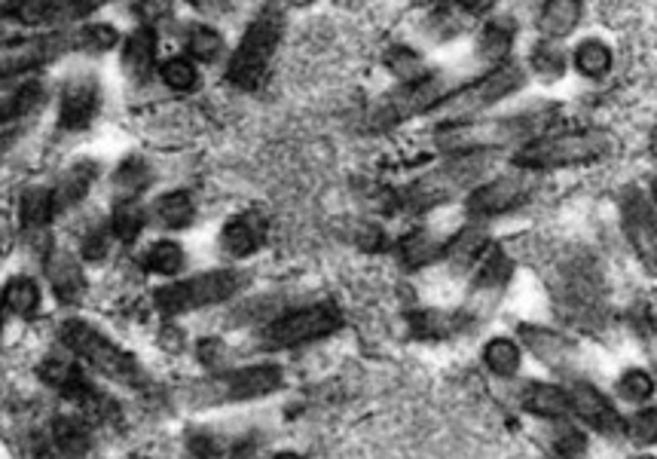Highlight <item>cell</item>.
Returning <instances> with one entry per match:
<instances>
[{
	"label": "cell",
	"mask_w": 657,
	"mask_h": 459,
	"mask_svg": "<svg viewBox=\"0 0 657 459\" xmlns=\"http://www.w3.org/2000/svg\"><path fill=\"white\" fill-rule=\"evenodd\" d=\"M612 153V139L603 129H551L542 139L523 144L514 153V169L520 172H556L599 163Z\"/></svg>",
	"instance_id": "1"
},
{
	"label": "cell",
	"mask_w": 657,
	"mask_h": 459,
	"mask_svg": "<svg viewBox=\"0 0 657 459\" xmlns=\"http://www.w3.org/2000/svg\"><path fill=\"white\" fill-rule=\"evenodd\" d=\"M526 86V68L517 62H502L493 64L486 74H481L478 80H471L465 86L453 90L443 99L434 114L441 116V129L462 126V123H474L483 111H490L493 104L505 102L514 92H520Z\"/></svg>",
	"instance_id": "2"
},
{
	"label": "cell",
	"mask_w": 657,
	"mask_h": 459,
	"mask_svg": "<svg viewBox=\"0 0 657 459\" xmlns=\"http://www.w3.org/2000/svg\"><path fill=\"white\" fill-rule=\"evenodd\" d=\"M62 344L86 358L95 370H102L104 377L123 382V386H144L147 374L138 365V358L126 353L123 346H116L111 337H104L99 328H92L86 322H64L62 325Z\"/></svg>",
	"instance_id": "3"
},
{
	"label": "cell",
	"mask_w": 657,
	"mask_h": 459,
	"mask_svg": "<svg viewBox=\"0 0 657 459\" xmlns=\"http://www.w3.org/2000/svg\"><path fill=\"white\" fill-rule=\"evenodd\" d=\"M278 40H281V13L266 7L248 26L227 64V80L236 90H257L264 83L269 62L278 50Z\"/></svg>",
	"instance_id": "4"
},
{
	"label": "cell",
	"mask_w": 657,
	"mask_h": 459,
	"mask_svg": "<svg viewBox=\"0 0 657 459\" xmlns=\"http://www.w3.org/2000/svg\"><path fill=\"white\" fill-rule=\"evenodd\" d=\"M245 288V276L233 273V269H215V273H203V276H193V279L172 282L156 292V306L165 313H191L199 306H215L224 304L229 297Z\"/></svg>",
	"instance_id": "5"
},
{
	"label": "cell",
	"mask_w": 657,
	"mask_h": 459,
	"mask_svg": "<svg viewBox=\"0 0 657 459\" xmlns=\"http://www.w3.org/2000/svg\"><path fill=\"white\" fill-rule=\"evenodd\" d=\"M453 92L450 80L441 71H429L422 74L419 80H410V83H401L398 90L380 104L377 111V123L380 126H398V123H407L419 114H431L438 104Z\"/></svg>",
	"instance_id": "6"
},
{
	"label": "cell",
	"mask_w": 657,
	"mask_h": 459,
	"mask_svg": "<svg viewBox=\"0 0 657 459\" xmlns=\"http://www.w3.org/2000/svg\"><path fill=\"white\" fill-rule=\"evenodd\" d=\"M556 309H563V316L572 322H596L603 313V282L599 273L591 267L587 257L572 261L569 267L560 273L556 279Z\"/></svg>",
	"instance_id": "7"
},
{
	"label": "cell",
	"mask_w": 657,
	"mask_h": 459,
	"mask_svg": "<svg viewBox=\"0 0 657 459\" xmlns=\"http://www.w3.org/2000/svg\"><path fill=\"white\" fill-rule=\"evenodd\" d=\"M620 227L630 243L633 255L639 257L651 276H657V208L651 196L639 187H624L618 200Z\"/></svg>",
	"instance_id": "8"
},
{
	"label": "cell",
	"mask_w": 657,
	"mask_h": 459,
	"mask_svg": "<svg viewBox=\"0 0 657 459\" xmlns=\"http://www.w3.org/2000/svg\"><path fill=\"white\" fill-rule=\"evenodd\" d=\"M340 325L342 316L337 306L316 304L276 319L266 328V337H269V344L273 346H304L312 344V340H321V337H328V334L337 332Z\"/></svg>",
	"instance_id": "9"
},
{
	"label": "cell",
	"mask_w": 657,
	"mask_h": 459,
	"mask_svg": "<svg viewBox=\"0 0 657 459\" xmlns=\"http://www.w3.org/2000/svg\"><path fill=\"white\" fill-rule=\"evenodd\" d=\"M526 175L530 172H520L517 169L514 175H495L490 181H481L474 191H468L465 212L471 217H481V221L514 212L530 196V178Z\"/></svg>",
	"instance_id": "10"
},
{
	"label": "cell",
	"mask_w": 657,
	"mask_h": 459,
	"mask_svg": "<svg viewBox=\"0 0 657 459\" xmlns=\"http://www.w3.org/2000/svg\"><path fill=\"white\" fill-rule=\"evenodd\" d=\"M74 50L71 34H38V38L16 40L0 47V80H13L28 71H34L40 64L59 59L62 52Z\"/></svg>",
	"instance_id": "11"
},
{
	"label": "cell",
	"mask_w": 657,
	"mask_h": 459,
	"mask_svg": "<svg viewBox=\"0 0 657 459\" xmlns=\"http://www.w3.org/2000/svg\"><path fill=\"white\" fill-rule=\"evenodd\" d=\"M278 386H281V368L257 365V368H242L215 377L208 382V398L212 401H251V398L276 392Z\"/></svg>",
	"instance_id": "12"
},
{
	"label": "cell",
	"mask_w": 657,
	"mask_h": 459,
	"mask_svg": "<svg viewBox=\"0 0 657 459\" xmlns=\"http://www.w3.org/2000/svg\"><path fill=\"white\" fill-rule=\"evenodd\" d=\"M569 398L572 414H578V420H582L584 426H591V429H596L599 435H608V438L627 432V422L620 420L615 405L596 389L594 382L575 380L569 386Z\"/></svg>",
	"instance_id": "13"
},
{
	"label": "cell",
	"mask_w": 657,
	"mask_h": 459,
	"mask_svg": "<svg viewBox=\"0 0 657 459\" xmlns=\"http://www.w3.org/2000/svg\"><path fill=\"white\" fill-rule=\"evenodd\" d=\"M99 114V83L95 76H74L68 80L59 102V126L64 132H80L86 129Z\"/></svg>",
	"instance_id": "14"
},
{
	"label": "cell",
	"mask_w": 657,
	"mask_h": 459,
	"mask_svg": "<svg viewBox=\"0 0 657 459\" xmlns=\"http://www.w3.org/2000/svg\"><path fill=\"white\" fill-rule=\"evenodd\" d=\"M520 340L526 344L532 356L551 370L569 374L578 361V346L572 344L566 334L551 332V328H535V325H520Z\"/></svg>",
	"instance_id": "15"
},
{
	"label": "cell",
	"mask_w": 657,
	"mask_h": 459,
	"mask_svg": "<svg viewBox=\"0 0 657 459\" xmlns=\"http://www.w3.org/2000/svg\"><path fill=\"white\" fill-rule=\"evenodd\" d=\"M584 7H587V0H542L538 22H535L538 38L554 40V43L572 38L582 26Z\"/></svg>",
	"instance_id": "16"
},
{
	"label": "cell",
	"mask_w": 657,
	"mask_h": 459,
	"mask_svg": "<svg viewBox=\"0 0 657 459\" xmlns=\"http://www.w3.org/2000/svg\"><path fill=\"white\" fill-rule=\"evenodd\" d=\"M520 405L530 410L532 417L542 420H566L572 414L569 389L556 386V382H526L520 392Z\"/></svg>",
	"instance_id": "17"
},
{
	"label": "cell",
	"mask_w": 657,
	"mask_h": 459,
	"mask_svg": "<svg viewBox=\"0 0 657 459\" xmlns=\"http://www.w3.org/2000/svg\"><path fill=\"white\" fill-rule=\"evenodd\" d=\"M569 64L575 68V74L591 83H599L612 74L615 68V50L608 47L603 38H584L575 43V50L569 55Z\"/></svg>",
	"instance_id": "18"
},
{
	"label": "cell",
	"mask_w": 657,
	"mask_h": 459,
	"mask_svg": "<svg viewBox=\"0 0 657 459\" xmlns=\"http://www.w3.org/2000/svg\"><path fill=\"white\" fill-rule=\"evenodd\" d=\"M47 276H50V285L55 297L62 304L74 306L83 300L86 294V279H83V269L76 264L74 257L64 255V252H52L50 261H47Z\"/></svg>",
	"instance_id": "19"
},
{
	"label": "cell",
	"mask_w": 657,
	"mask_h": 459,
	"mask_svg": "<svg viewBox=\"0 0 657 459\" xmlns=\"http://www.w3.org/2000/svg\"><path fill=\"white\" fill-rule=\"evenodd\" d=\"M511 276H514V261L502 248H490L481 257V269L474 276V297H481L483 304L490 306V300L505 292Z\"/></svg>",
	"instance_id": "20"
},
{
	"label": "cell",
	"mask_w": 657,
	"mask_h": 459,
	"mask_svg": "<svg viewBox=\"0 0 657 459\" xmlns=\"http://www.w3.org/2000/svg\"><path fill=\"white\" fill-rule=\"evenodd\" d=\"M95 178H99V163H92V160H83V163L68 169L62 178H59V184H55V191H52L55 212H68V208L83 203L86 193L92 191Z\"/></svg>",
	"instance_id": "21"
},
{
	"label": "cell",
	"mask_w": 657,
	"mask_h": 459,
	"mask_svg": "<svg viewBox=\"0 0 657 459\" xmlns=\"http://www.w3.org/2000/svg\"><path fill=\"white\" fill-rule=\"evenodd\" d=\"M266 236V224L260 215H239L229 221L224 227V236H220V245L224 252L233 257H248L254 255Z\"/></svg>",
	"instance_id": "22"
},
{
	"label": "cell",
	"mask_w": 657,
	"mask_h": 459,
	"mask_svg": "<svg viewBox=\"0 0 657 459\" xmlns=\"http://www.w3.org/2000/svg\"><path fill=\"white\" fill-rule=\"evenodd\" d=\"M514 40H517V26L511 19H493L478 34V55L490 64L507 62L511 50H514Z\"/></svg>",
	"instance_id": "23"
},
{
	"label": "cell",
	"mask_w": 657,
	"mask_h": 459,
	"mask_svg": "<svg viewBox=\"0 0 657 459\" xmlns=\"http://www.w3.org/2000/svg\"><path fill=\"white\" fill-rule=\"evenodd\" d=\"M486 248H490V239H486L483 227L471 224V227L459 230L453 239L443 245V257L450 261L453 269H468L474 261H481L486 255Z\"/></svg>",
	"instance_id": "24"
},
{
	"label": "cell",
	"mask_w": 657,
	"mask_h": 459,
	"mask_svg": "<svg viewBox=\"0 0 657 459\" xmlns=\"http://www.w3.org/2000/svg\"><path fill=\"white\" fill-rule=\"evenodd\" d=\"M153 181V166L147 160L141 156H129L120 163V169L114 172L111 178V187H114L116 203H126V200H135L138 193H144L151 187Z\"/></svg>",
	"instance_id": "25"
},
{
	"label": "cell",
	"mask_w": 657,
	"mask_h": 459,
	"mask_svg": "<svg viewBox=\"0 0 657 459\" xmlns=\"http://www.w3.org/2000/svg\"><path fill=\"white\" fill-rule=\"evenodd\" d=\"M43 102V83L40 80H25V83H7L0 86V123L16 120V116L34 111Z\"/></svg>",
	"instance_id": "26"
},
{
	"label": "cell",
	"mask_w": 657,
	"mask_h": 459,
	"mask_svg": "<svg viewBox=\"0 0 657 459\" xmlns=\"http://www.w3.org/2000/svg\"><path fill=\"white\" fill-rule=\"evenodd\" d=\"M0 13L22 26H50L62 16L59 0H0Z\"/></svg>",
	"instance_id": "27"
},
{
	"label": "cell",
	"mask_w": 657,
	"mask_h": 459,
	"mask_svg": "<svg viewBox=\"0 0 657 459\" xmlns=\"http://www.w3.org/2000/svg\"><path fill=\"white\" fill-rule=\"evenodd\" d=\"M566 68H569V55L563 52V47L554 43V40L538 38V43H535L530 52L532 74L538 76V80H544V83H556L560 76L566 74Z\"/></svg>",
	"instance_id": "28"
},
{
	"label": "cell",
	"mask_w": 657,
	"mask_h": 459,
	"mask_svg": "<svg viewBox=\"0 0 657 459\" xmlns=\"http://www.w3.org/2000/svg\"><path fill=\"white\" fill-rule=\"evenodd\" d=\"M52 445L64 459H83L89 453V432L76 417H55L52 420Z\"/></svg>",
	"instance_id": "29"
},
{
	"label": "cell",
	"mask_w": 657,
	"mask_h": 459,
	"mask_svg": "<svg viewBox=\"0 0 657 459\" xmlns=\"http://www.w3.org/2000/svg\"><path fill=\"white\" fill-rule=\"evenodd\" d=\"M153 59H156V31L153 28L132 31L123 47V68L129 74L144 76L153 68Z\"/></svg>",
	"instance_id": "30"
},
{
	"label": "cell",
	"mask_w": 657,
	"mask_h": 459,
	"mask_svg": "<svg viewBox=\"0 0 657 459\" xmlns=\"http://www.w3.org/2000/svg\"><path fill=\"white\" fill-rule=\"evenodd\" d=\"M19 215H22L25 230L40 233V230L50 224L52 215H55V200H52V191H47V187H31V191L22 193Z\"/></svg>",
	"instance_id": "31"
},
{
	"label": "cell",
	"mask_w": 657,
	"mask_h": 459,
	"mask_svg": "<svg viewBox=\"0 0 657 459\" xmlns=\"http://www.w3.org/2000/svg\"><path fill=\"white\" fill-rule=\"evenodd\" d=\"M40 377L55 386V389H62L64 396L74 398L80 389H86V382L80 377V370H76L74 358L68 356H50L43 365H40Z\"/></svg>",
	"instance_id": "32"
},
{
	"label": "cell",
	"mask_w": 657,
	"mask_h": 459,
	"mask_svg": "<svg viewBox=\"0 0 657 459\" xmlns=\"http://www.w3.org/2000/svg\"><path fill=\"white\" fill-rule=\"evenodd\" d=\"M438 257H443V243L434 239L429 230H413L410 236L401 239V261L407 267H425V264L438 261Z\"/></svg>",
	"instance_id": "33"
},
{
	"label": "cell",
	"mask_w": 657,
	"mask_h": 459,
	"mask_svg": "<svg viewBox=\"0 0 657 459\" xmlns=\"http://www.w3.org/2000/svg\"><path fill=\"white\" fill-rule=\"evenodd\" d=\"M520 346L507 337H495L483 346V361L493 370L495 377H514L520 370Z\"/></svg>",
	"instance_id": "34"
},
{
	"label": "cell",
	"mask_w": 657,
	"mask_h": 459,
	"mask_svg": "<svg viewBox=\"0 0 657 459\" xmlns=\"http://www.w3.org/2000/svg\"><path fill=\"white\" fill-rule=\"evenodd\" d=\"M3 306L16 313V316H31L40 306V288L38 282L28 279V276H16L7 282L3 288Z\"/></svg>",
	"instance_id": "35"
},
{
	"label": "cell",
	"mask_w": 657,
	"mask_h": 459,
	"mask_svg": "<svg viewBox=\"0 0 657 459\" xmlns=\"http://www.w3.org/2000/svg\"><path fill=\"white\" fill-rule=\"evenodd\" d=\"M193 212H196V205H193L191 193L184 191H172L160 196V203H156V217L163 221L165 227H187L193 221Z\"/></svg>",
	"instance_id": "36"
},
{
	"label": "cell",
	"mask_w": 657,
	"mask_h": 459,
	"mask_svg": "<svg viewBox=\"0 0 657 459\" xmlns=\"http://www.w3.org/2000/svg\"><path fill=\"white\" fill-rule=\"evenodd\" d=\"M618 396L624 401H630V405H645V401H651L655 396V377L643 368H630L624 370L618 377Z\"/></svg>",
	"instance_id": "37"
},
{
	"label": "cell",
	"mask_w": 657,
	"mask_h": 459,
	"mask_svg": "<svg viewBox=\"0 0 657 459\" xmlns=\"http://www.w3.org/2000/svg\"><path fill=\"white\" fill-rule=\"evenodd\" d=\"M551 450L560 459H575L587 450V435L569 420H560L551 432Z\"/></svg>",
	"instance_id": "38"
},
{
	"label": "cell",
	"mask_w": 657,
	"mask_h": 459,
	"mask_svg": "<svg viewBox=\"0 0 657 459\" xmlns=\"http://www.w3.org/2000/svg\"><path fill=\"white\" fill-rule=\"evenodd\" d=\"M111 230L116 233V239L123 243H135L144 230V208H141L135 200H126V203H116L114 217H111Z\"/></svg>",
	"instance_id": "39"
},
{
	"label": "cell",
	"mask_w": 657,
	"mask_h": 459,
	"mask_svg": "<svg viewBox=\"0 0 657 459\" xmlns=\"http://www.w3.org/2000/svg\"><path fill=\"white\" fill-rule=\"evenodd\" d=\"M187 52L199 62H215L217 55L224 52V38L217 34L215 28L193 26L187 31Z\"/></svg>",
	"instance_id": "40"
},
{
	"label": "cell",
	"mask_w": 657,
	"mask_h": 459,
	"mask_svg": "<svg viewBox=\"0 0 657 459\" xmlns=\"http://www.w3.org/2000/svg\"><path fill=\"white\" fill-rule=\"evenodd\" d=\"M116 28L107 26V22H99V26H86L80 28L74 34V50L80 52H92V55H102L111 47H116Z\"/></svg>",
	"instance_id": "41"
},
{
	"label": "cell",
	"mask_w": 657,
	"mask_h": 459,
	"mask_svg": "<svg viewBox=\"0 0 657 459\" xmlns=\"http://www.w3.org/2000/svg\"><path fill=\"white\" fill-rule=\"evenodd\" d=\"M160 74H163L165 86H172L177 92H187L196 86V80H199V71H196V64L187 59V55H172V59H165L163 68H160Z\"/></svg>",
	"instance_id": "42"
},
{
	"label": "cell",
	"mask_w": 657,
	"mask_h": 459,
	"mask_svg": "<svg viewBox=\"0 0 657 459\" xmlns=\"http://www.w3.org/2000/svg\"><path fill=\"white\" fill-rule=\"evenodd\" d=\"M147 267L160 276H175L177 269L184 267V248L177 243H168V239L153 243L147 248Z\"/></svg>",
	"instance_id": "43"
},
{
	"label": "cell",
	"mask_w": 657,
	"mask_h": 459,
	"mask_svg": "<svg viewBox=\"0 0 657 459\" xmlns=\"http://www.w3.org/2000/svg\"><path fill=\"white\" fill-rule=\"evenodd\" d=\"M386 64H389V71H392L401 83H410V80H419L422 74H429L422 59L410 50H392L386 55Z\"/></svg>",
	"instance_id": "44"
},
{
	"label": "cell",
	"mask_w": 657,
	"mask_h": 459,
	"mask_svg": "<svg viewBox=\"0 0 657 459\" xmlns=\"http://www.w3.org/2000/svg\"><path fill=\"white\" fill-rule=\"evenodd\" d=\"M627 435L636 445H657V408L636 410L627 422Z\"/></svg>",
	"instance_id": "45"
},
{
	"label": "cell",
	"mask_w": 657,
	"mask_h": 459,
	"mask_svg": "<svg viewBox=\"0 0 657 459\" xmlns=\"http://www.w3.org/2000/svg\"><path fill=\"white\" fill-rule=\"evenodd\" d=\"M104 255H107V230H89L86 239H83V257L86 261H102Z\"/></svg>",
	"instance_id": "46"
},
{
	"label": "cell",
	"mask_w": 657,
	"mask_h": 459,
	"mask_svg": "<svg viewBox=\"0 0 657 459\" xmlns=\"http://www.w3.org/2000/svg\"><path fill=\"white\" fill-rule=\"evenodd\" d=\"M191 450L199 459H212V457H217V453H220V441H217L215 435H193Z\"/></svg>",
	"instance_id": "47"
},
{
	"label": "cell",
	"mask_w": 657,
	"mask_h": 459,
	"mask_svg": "<svg viewBox=\"0 0 657 459\" xmlns=\"http://www.w3.org/2000/svg\"><path fill=\"white\" fill-rule=\"evenodd\" d=\"M639 334H643V344L648 349V358H651V365L657 370V322H643L639 325Z\"/></svg>",
	"instance_id": "48"
},
{
	"label": "cell",
	"mask_w": 657,
	"mask_h": 459,
	"mask_svg": "<svg viewBox=\"0 0 657 459\" xmlns=\"http://www.w3.org/2000/svg\"><path fill=\"white\" fill-rule=\"evenodd\" d=\"M104 0H62V10H68L71 16H86L92 10H99Z\"/></svg>",
	"instance_id": "49"
},
{
	"label": "cell",
	"mask_w": 657,
	"mask_h": 459,
	"mask_svg": "<svg viewBox=\"0 0 657 459\" xmlns=\"http://www.w3.org/2000/svg\"><path fill=\"white\" fill-rule=\"evenodd\" d=\"M193 10H199L205 16H220L227 10V0H187Z\"/></svg>",
	"instance_id": "50"
},
{
	"label": "cell",
	"mask_w": 657,
	"mask_h": 459,
	"mask_svg": "<svg viewBox=\"0 0 657 459\" xmlns=\"http://www.w3.org/2000/svg\"><path fill=\"white\" fill-rule=\"evenodd\" d=\"M495 3H499V0H459V7H462V10H465L468 16L490 13V10H493Z\"/></svg>",
	"instance_id": "51"
},
{
	"label": "cell",
	"mask_w": 657,
	"mask_h": 459,
	"mask_svg": "<svg viewBox=\"0 0 657 459\" xmlns=\"http://www.w3.org/2000/svg\"><path fill=\"white\" fill-rule=\"evenodd\" d=\"M229 459H260V450H257V445H251V441H245V445H239L233 450V457Z\"/></svg>",
	"instance_id": "52"
},
{
	"label": "cell",
	"mask_w": 657,
	"mask_h": 459,
	"mask_svg": "<svg viewBox=\"0 0 657 459\" xmlns=\"http://www.w3.org/2000/svg\"><path fill=\"white\" fill-rule=\"evenodd\" d=\"M276 459H304L300 453H291V450H285V453H278Z\"/></svg>",
	"instance_id": "53"
},
{
	"label": "cell",
	"mask_w": 657,
	"mask_h": 459,
	"mask_svg": "<svg viewBox=\"0 0 657 459\" xmlns=\"http://www.w3.org/2000/svg\"><path fill=\"white\" fill-rule=\"evenodd\" d=\"M648 196H651V203H655V208H657V178L651 181V193H648Z\"/></svg>",
	"instance_id": "54"
},
{
	"label": "cell",
	"mask_w": 657,
	"mask_h": 459,
	"mask_svg": "<svg viewBox=\"0 0 657 459\" xmlns=\"http://www.w3.org/2000/svg\"><path fill=\"white\" fill-rule=\"evenodd\" d=\"M288 3H294V7H309L312 0H288Z\"/></svg>",
	"instance_id": "55"
}]
</instances>
